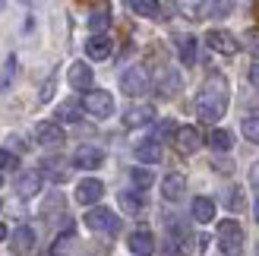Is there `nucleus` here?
<instances>
[{
  "instance_id": "473e14b6",
  "label": "nucleus",
  "mask_w": 259,
  "mask_h": 256,
  "mask_svg": "<svg viewBox=\"0 0 259 256\" xmlns=\"http://www.w3.org/2000/svg\"><path fill=\"white\" fill-rule=\"evenodd\" d=\"M234 10V4H205L202 13H212V16H225V13Z\"/></svg>"
},
{
  "instance_id": "4c0bfd02",
  "label": "nucleus",
  "mask_w": 259,
  "mask_h": 256,
  "mask_svg": "<svg viewBox=\"0 0 259 256\" xmlns=\"http://www.w3.org/2000/svg\"><path fill=\"white\" fill-rule=\"evenodd\" d=\"M4 237H7V228H4V225H0V244H4Z\"/></svg>"
},
{
  "instance_id": "c756f323",
  "label": "nucleus",
  "mask_w": 259,
  "mask_h": 256,
  "mask_svg": "<svg viewBox=\"0 0 259 256\" xmlns=\"http://www.w3.org/2000/svg\"><path fill=\"white\" fill-rule=\"evenodd\" d=\"M120 206L126 209V212H142V199L139 196H133V193H120Z\"/></svg>"
},
{
  "instance_id": "393cba45",
  "label": "nucleus",
  "mask_w": 259,
  "mask_h": 256,
  "mask_svg": "<svg viewBox=\"0 0 259 256\" xmlns=\"http://www.w3.org/2000/svg\"><path fill=\"white\" fill-rule=\"evenodd\" d=\"M177 51H180V60H184V63H193V60H196V38H193V35H180L177 38Z\"/></svg>"
},
{
  "instance_id": "7ed1b4c3",
  "label": "nucleus",
  "mask_w": 259,
  "mask_h": 256,
  "mask_svg": "<svg viewBox=\"0 0 259 256\" xmlns=\"http://www.w3.org/2000/svg\"><path fill=\"white\" fill-rule=\"evenodd\" d=\"M82 111L92 114V117H111L114 114V98L105 89H92V92L82 95Z\"/></svg>"
},
{
  "instance_id": "f257e3e1",
  "label": "nucleus",
  "mask_w": 259,
  "mask_h": 256,
  "mask_svg": "<svg viewBox=\"0 0 259 256\" xmlns=\"http://www.w3.org/2000/svg\"><path fill=\"white\" fill-rule=\"evenodd\" d=\"M228 101H231L228 79H225L222 73H212L209 79L202 82L199 95H196V117H199L202 123H215L218 117H225Z\"/></svg>"
},
{
  "instance_id": "412c9836",
  "label": "nucleus",
  "mask_w": 259,
  "mask_h": 256,
  "mask_svg": "<svg viewBox=\"0 0 259 256\" xmlns=\"http://www.w3.org/2000/svg\"><path fill=\"white\" fill-rule=\"evenodd\" d=\"M32 247H35V231L29 225L16 228V231H13V250H16V253H29Z\"/></svg>"
},
{
  "instance_id": "6ab92c4d",
  "label": "nucleus",
  "mask_w": 259,
  "mask_h": 256,
  "mask_svg": "<svg viewBox=\"0 0 259 256\" xmlns=\"http://www.w3.org/2000/svg\"><path fill=\"white\" fill-rule=\"evenodd\" d=\"M136 158H139L142 164H158V161H161V146L155 143V139H146V143L136 146Z\"/></svg>"
},
{
  "instance_id": "c85d7f7f",
  "label": "nucleus",
  "mask_w": 259,
  "mask_h": 256,
  "mask_svg": "<svg viewBox=\"0 0 259 256\" xmlns=\"http://www.w3.org/2000/svg\"><path fill=\"white\" fill-rule=\"evenodd\" d=\"M243 136H247L250 143H259V114H250V117L243 120Z\"/></svg>"
},
{
  "instance_id": "ddd939ff",
  "label": "nucleus",
  "mask_w": 259,
  "mask_h": 256,
  "mask_svg": "<svg viewBox=\"0 0 259 256\" xmlns=\"http://www.w3.org/2000/svg\"><path fill=\"white\" fill-rule=\"evenodd\" d=\"M111 38L108 35H92V38H89V41H85V54L89 57H92V60H105V57H111Z\"/></svg>"
},
{
  "instance_id": "a878e982",
  "label": "nucleus",
  "mask_w": 259,
  "mask_h": 256,
  "mask_svg": "<svg viewBox=\"0 0 259 256\" xmlns=\"http://www.w3.org/2000/svg\"><path fill=\"white\" fill-rule=\"evenodd\" d=\"M209 146L215 152H231V146H234V136H231L228 130H212L209 133Z\"/></svg>"
},
{
  "instance_id": "6e6552de",
  "label": "nucleus",
  "mask_w": 259,
  "mask_h": 256,
  "mask_svg": "<svg viewBox=\"0 0 259 256\" xmlns=\"http://www.w3.org/2000/svg\"><path fill=\"white\" fill-rule=\"evenodd\" d=\"M101 196H105V184L95 181V177H82L79 187H76V199H79L82 206H95Z\"/></svg>"
},
{
  "instance_id": "4be33fe9",
  "label": "nucleus",
  "mask_w": 259,
  "mask_h": 256,
  "mask_svg": "<svg viewBox=\"0 0 259 256\" xmlns=\"http://www.w3.org/2000/svg\"><path fill=\"white\" fill-rule=\"evenodd\" d=\"M108 25H111V7H95L92 16H89V29L95 35H105Z\"/></svg>"
},
{
  "instance_id": "c9c22d12",
  "label": "nucleus",
  "mask_w": 259,
  "mask_h": 256,
  "mask_svg": "<svg viewBox=\"0 0 259 256\" xmlns=\"http://www.w3.org/2000/svg\"><path fill=\"white\" fill-rule=\"evenodd\" d=\"M250 181L259 187V164H253V171H250Z\"/></svg>"
},
{
  "instance_id": "7c9ffc66",
  "label": "nucleus",
  "mask_w": 259,
  "mask_h": 256,
  "mask_svg": "<svg viewBox=\"0 0 259 256\" xmlns=\"http://www.w3.org/2000/svg\"><path fill=\"white\" fill-rule=\"evenodd\" d=\"M243 45H247V51L259 60V29H250L247 35H243Z\"/></svg>"
},
{
  "instance_id": "2f4dec72",
  "label": "nucleus",
  "mask_w": 259,
  "mask_h": 256,
  "mask_svg": "<svg viewBox=\"0 0 259 256\" xmlns=\"http://www.w3.org/2000/svg\"><path fill=\"white\" fill-rule=\"evenodd\" d=\"M13 171V168H19V158L13 155V152H7V149H0V171Z\"/></svg>"
},
{
  "instance_id": "1a4fd4ad",
  "label": "nucleus",
  "mask_w": 259,
  "mask_h": 256,
  "mask_svg": "<svg viewBox=\"0 0 259 256\" xmlns=\"http://www.w3.org/2000/svg\"><path fill=\"white\" fill-rule=\"evenodd\" d=\"M174 143H177V149L184 152V155H193V152H196V149L202 146V136H199L196 126H177Z\"/></svg>"
},
{
  "instance_id": "423d86ee",
  "label": "nucleus",
  "mask_w": 259,
  "mask_h": 256,
  "mask_svg": "<svg viewBox=\"0 0 259 256\" xmlns=\"http://www.w3.org/2000/svg\"><path fill=\"white\" fill-rule=\"evenodd\" d=\"M205 45H209L215 54H225V57H234L240 51V41L231 32H225V29H209L205 32Z\"/></svg>"
},
{
  "instance_id": "aec40b11",
  "label": "nucleus",
  "mask_w": 259,
  "mask_h": 256,
  "mask_svg": "<svg viewBox=\"0 0 259 256\" xmlns=\"http://www.w3.org/2000/svg\"><path fill=\"white\" fill-rule=\"evenodd\" d=\"M38 174H41V177H51L54 184H63L70 171L63 168V161H60V158H45V161H41V171H38Z\"/></svg>"
},
{
  "instance_id": "58836bf2",
  "label": "nucleus",
  "mask_w": 259,
  "mask_h": 256,
  "mask_svg": "<svg viewBox=\"0 0 259 256\" xmlns=\"http://www.w3.org/2000/svg\"><path fill=\"white\" fill-rule=\"evenodd\" d=\"M0 184H4V174H0Z\"/></svg>"
},
{
  "instance_id": "2eb2a0df",
  "label": "nucleus",
  "mask_w": 259,
  "mask_h": 256,
  "mask_svg": "<svg viewBox=\"0 0 259 256\" xmlns=\"http://www.w3.org/2000/svg\"><path fill=\"white\" fill-rule=\"evenodd\" d=\"M38 190H41V174H38V171H22L19 181H16V193L29 199V196L38 193Z\"/></svg>"
},
{
  "instance_id": "0eeeda50",
  "label": "nucleus",
  "mask_w": 259,
  "mask_h": 256,
  "mask_svg": "<svg viewBox=\"0 0 259 256\" xmlns=\"http://www.w3.org/2000/svg\"><path fill=\"white\" fill-rule=\"evenodd\" d=\"M67 82L76 89V92H92V67H85V60L70 63V70H67Z\"/></svg>"
},
{
  "instance_id": "9b49d317",
  "label": "nucleus",
  "mask_w": 259,
  "mask_h": 256,
  "mask_svg": "<svg viewBox=\"0 0 259 256\" xmlns=\"http://www.w3.org/2000/svg\"><path fill=\"white\" fill-rule=\"evenodd\" d=\"M187 193V177L184 174H167L164 181H161V196L167 202H177V199H184Z\"/></svg>"
},
{
  "instance_id": "f704fd0d",
  "label": "nucleus",
  "mask_w": 259,
  "mask_h": 256,
  "mask_svg": "<svg viewBox=\"0 0 259 256\" xmlns=\"http://www.w3.org/2000/svg\"><path fill=\"white\" fill-rule=\"evenodd\" d=\"M250 82H253V86L259 89V60L253 63V67H250Z\"/></svg>"
},
{
  "instance_id": "72a5a7b5",
  "label": "nucleus",
  "mask_w": 259,
  "mask_h": 256,
  "mask_svg": "<svg viewBox=\"0 0 259 256\" xmlns=\"http://www.w3.org/2000/svg\"><path fill=\"white\" fill-rule=\"evenodd\" d=\"M228 206H231V209H240V206H243L240 190H228Z\"/></svg>"
},
{
  "instance_id": "20e7f679",
  "label": "nucleus",
  "mask_w": 259,
  "mask_h": 256,
  "mask_svg": "<svg viewBox=\"0 0 259 256\" xmlns=\"http://www.w3.org/2000/svg\"><path fill=\"white\" fill-rule=\"evenodd\" d=\"M85 228H89V231H101V234H114V231L120 228V219H117L111 209L95 206V209L85 212Z\"/></svg>"
},
{
  "instance_id": "f03ea898",
  "label": "nucleus",
  "mask_w": 259,
  "mask_h": 256,
  "mask_svg": "<svg viewBox=\"0 0 259 256\" xmlns=\"http://www.w3.org/2000/svg\"><path fill=\"white\" fill-rule=\"evenodd\" d=\"M218 250L225 256H240L243 253V228L234 219L218 222Z\"/></svg>"
},
{
  "instance_id": "f8f14e48",
  "label": "nucleus",
  "mask_w": 259,
  "mask_h": 256,
  "mask_svg": "<svg viewBox=\"0 0 259 256\" xmlns=\"http://www.w3.org/2000/svg\"><path fill=\"white\" fill-rule=\"evenodd\" d=\"M155 120V108L152 105H130L123 111V123L126 126H146Z\"/></svg>"
},
{
  "instance_id": "bb28decb",
  "label": "nucleus",
  "mask_w": 259,
  "mask_h": 256,
  "mask_svg": "<svg viewBox=\"0 0 259 256\" xmlns=\"http://www.w3.org/2000/svg\"><path fill=\"white\" fill-rule=\"evenodd\" d=\"M130 181H133L139 190H146V187H152L155 177H152V171H149V168H133V171H130Z\"/></svg>"
},
{
  "instance_id": "4468645a",
  "label": "nucleus",
  "mask_w": 259,
  "mask_h": 256,
  "mask_svg": "<svg viewBox=\"0 0 259 256\" xmlns=\"http://www.w3.org/2000/svg\"><path fill=\"white\" fill-rule=\"evenodd\" d=\"M35 139H38L41 146H60V143H63L60 123H38V126H35Z\"/></svg>"
},
{
  "instance_id": "5701e85b",
  "label": "nucleus",
  "mask_w": 259,
  "mask_h": 256,
  "mask_svg": "<svg viewBox=\"0 0 259 256\" xmlns=\"http://www.w3.org/2000/svg\"><path fill=\"white\" fill-rule=\"evenodd\" d=\"M130 10L139 13V16H149V19H161V13H164V7L161 4H152V0H133Z\"/></svg>"
},
{
  "instance_id": "39448f33",
  "label": "nucleus",
  "mask_w": 259,
  "mask_h": 256,
  "mask_svg": "<svg viewBox=\"0 0 259 256\" xmlns=\"http://www.w3.org/2000/svg\"><path fill=\"white\" fill-rule=\"evenodd\" d=\"M149 86H152V79H149V70H146V67H130V70L120 76V89H123L130 98L146 95Z\"/></svg>"
},
{
  "instance_id": "f3484780",
  "label": "nucleus",
  "mask_w": 259,
  "mask_h": 256,
  "mask_svg": "<svg viewBox=\"0 0 259 256\" xmlns=\"http://www.w3.org/2000/svg\"><path fill=\"white\" fill-rule=\"evenodd\" d=\"M130 250L136 256H152L155 253V237L149 231H133L130 234Z\"/></svg>"
},
{
  "instance_id": "cd10ccee",
  "label": "nucleus",
  "mask_w": 259,
  "mask_h": 256,
  "mask_svg": "<svg viewBox=\"0 0 259 256\" xmlns=\"http://www.w3.org/2000/svg\"><path fill=\"white\" fill-rule=\"evenodd\" d=\"M13 73H16V57H7L4 60V67H0V92H4V89L10 86V79H13Z\"/></svg>"
},
{
  "instance_id": "9d476101",
  "label": "nucleus",
  "mask_w": 259,
  "mask_h": 256,
  "mask_svg": "<svg viewBox=\"0 0 259 256\" xmlns=\"http://www.w3.org/2000/svg\"><path fill=\"white\" fill-rule=\"evenodd\" d=\"M101 161H105V152H101L98 146H79L73 155V164L76 168H101Z\"/></svg>"
},
{
  "instance_id": "a211bd4d",
  "label": "nucleus",
  "mask_w": 259,
  "mask_h": 256,
  "mask_svg": "<svg viewBox=\"0 0 259 256\" xmlns=\"http://www.w3.org/2000/svg\"><path fill=\"white\" fill-rule=\"evenodd\" d=\"M193 219H196L199 225H209L215 219V202L209 196H196L193 199Z\"/></svg>"
},
{
  "instance_id": "dca6fc26",
  "label": "nucleus",
  "mask_w": 259,
  "mask_h": 256,
  "mask_svg": "<svg viewBox=\"0 0 259 256\" xmlns=\"http://www.w3.org/2000/svg\"><path fill=\"white\" fill-rule=\"evenodd\" d=\"M177 89H180V76H177V70L161 67V73H158V95L171 98V95H177Z\"/></svg>"
},
{
  "instance_id": "b1692460",
  "label": "nucleus",
  "mask_w": 259,
  "mask_h": 256,
  "mask_svg": "<svg viewBox=\"0 0 259 256\" xmlns=\"http://www.w3.org/2000/svg\"><path fill=\"white\" fill-rule=\"evenodd\" d=\"M79 114H82V101H63V105L57 108V120L76 123V120H79Z\"/></svg>"
},
{
  "instance_id": "e433bc0d",
  "label": "nucleus",
  "mask_w": 259,
  "mask_h": 256,
  "mask_svg": "<svg viewBox=\"0 0 259 256\" xmlns=\"http://www.w3.org/2000/svg\"><path fill=\"white\" fill-rule=\"evenodd\" d=\"M253 219H256V225H259V199H256V206H253Z\"/></svg>"
}]
</instances>
